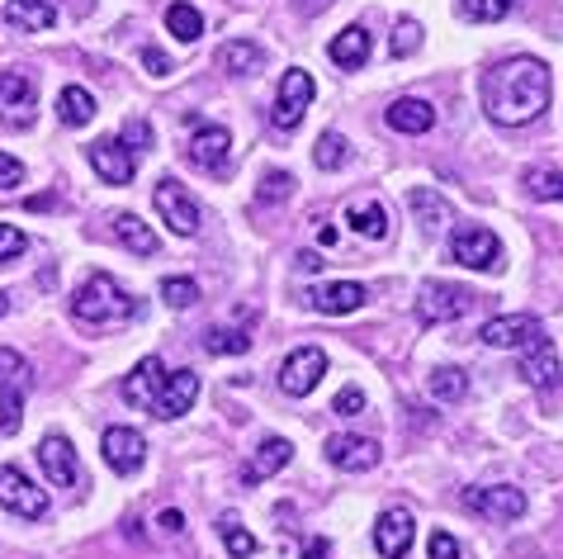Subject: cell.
Masks as SVG:
<instances>
[{
  "instance_id": "obj_1",
  "label": "cell",
  "mask_w": 563,
  "mask_h": 559,
  "mask_svg": "<svg viewBox=\"0 0 563 559\" xmlns=\"http://www.w3.org/2000/svg\"><path fill=\"white\" fill-rule=\"evenodd\" d=\"M550 105V67L540 57H511L483 76V110L493 123L521 129Z\"/></svg>"
},
{
  "instance_id": "obj_2",
  "label": "cell",
  "mask_w": 563,
  "mask_h": 559,
  "mask_svg": "<svg viewBox=\"0 0 563 559\" xmlns=\"http://www.w3.org/2000/svg\"><path fill=\"white\" fill-rule=\"evenodd\" d=\"M71 318L81 322V328L104 332V328H119V322H133V318H137V299H133L129 289H119V280H114V275L96 271L81 289H76Z\"/></svg>"
},
{
  "instance_id": "obj_3",
  "label": "cell",
  "mask_w": 563,
  "mask_h": 559,
  "mask_svg": "<svg viewBox=\"0 0 563 559\" xmlns=\"http://www.w3.org/2000/svg\"><path fill=\"white\" fill-rule=\"evenodd\" d=\"M34 390V370L14 347H0V437H14L24 423V394Z\"/></svg>"
},
{
  "instance_id": "obj_4",
  "label": "cell",
  "mask_w": 563,
  "mask_h": 559,
  "mask_svg": "<svg viewBox=\"0 0 563 559\" xmlns=\"http://www.w3.org/2000/svg\"><path fill=\"white\" fill-rule=\"evenodd\" d=\"M450 261H460L468 271H503V242H497L493 228L460 223L450 232Z\"/></svg>"
},
{
  "instance_id": "obj_5",
  "label": "cell",
  "mask_w": 563,
  "mask_h": 559,
  "mask_svg": "<svg viewBox=\"0 0 563 559\" xmlns=\"http://www.w3.org/2000/svg\"><path fill=\"white\" fill-rule=\"evenodd\" d=\"M152 205H156V213H162V223L176 232V238H195L199 232V205H195V195L185 190V185L176 180V176H162L156 180V190H152Z\"/></svg>"
},
{
  "instance_id": "obj_6",
  "label": "cell",
  "mask_w": 563,
  "mask_h": 559,
  "mask_svg": "<svg viewBox=\"0 0 563 559\" xmlns=\"http://www.w3.org/2000/svg\"><path fill=\"white\" fill-rule=\"evenodd\" d=\"M521 375L526 384H536V390L544 394V403H559L563 398V370H559V351L550 337H530L521 347Z\"/></svg>"
},
{
  "instance_id": "obj_7",
  "label": "cell",
  "mask_w": 563,
  "mask_h": 559,
  "mask_svg": "<svg viewBox=\"0 0 563 559\" xmlns=\"http://www.w3.org/2000/svg\"><path fill=\"white\" fill-rule=\"evenodd\" d=\"M468 308H474V294L464 285H445V280H427L417 294V318L427 322V328H435V322H455L468 314Z\"/></svg>"
},
{
  "instance_id": "obj_8",
  "label": "cell",
  "mask_w": 563,
  "mask_h": 559,
  "mask_svg": "<svg viewBox=\"0 0 563 559\" xmlns=\"http://www.w3.org/2000/svg\"><path fill=\"white\" fill-rule=\"evenodd\" d=\"M0 507L14 512V517H24V522H38V517H48V493H43L24 470L5 464V470H0Z\"/></svg>"
},
{
  "instance_id": "obj_9",
  "label": "cell",
  "mask_w": 563,
  "mask_h": 559,
  "mask_svg": "<svg viewBox=\"0 0 563 559\" xmlns=\"http://www.w3.org/2000/svg\"><path fill=\"white\" fill-rule=\"evenodd\" d=\"M312 96H318V86H312V76L303 67H289L285 76H279V96H275V129H299L303 114H308V105Z\"/></svg>"
},
{
  "instance_id": "obj_10",
  "label": "cell",
  "mask_w": 563,
  "mask_h": 559,
  "mask_svg": "<svg viewBox=\"0 0 563 559\" xmlns=\"http://www.w3.org/2000/svg\"><path fill=\"white\" fill-rule=\"evenodd\" d=\"M228 157H232V133L223 129V123H195L190 147H185V162L209 171V176H223Z\"/></svg>"
},
{
  "instance_id": "obj_11",
  "label": "cell",
  "mask_w": 563,
  "mask_h": 559,
  "mask_svg": "<svg viewBox=\"0 0 563 559\" xmlns=\"http://www.w3.org/2000/svg\"><path fill=\"white\" fill-rule=\"evenodd\" d=\"M38 110V86L29 72H0V119L10 129H29Z\"/></svg>"
},
{
  "instance_id": "obj_12",
  "label": "cell",
  "mask_w": 563,
  "mask_h": 559,
  "mask_svg": "<svg viewBox=\"0 0 563 559\" xmlns=\"http://www.w3.org/2000/svg\"><path fill=\"white\" fill-rule=\"evenodd\" d=\"M322 375H327L322 347H299V351L285 355V365H279V390H285L289 398H308L322 384Z\"/></svg>"
},
{
  "instance_id": "obj_13",
  "label": "cell",
  "mask_w": 563,
  "mask_h": 559,
  "mask_svg": "<svg viewBox=\"0 0 563 559\" xmlns=\"http://www.w3.org/2000/svg\"><path fill=\"white\" fill-rule=\"evenodd\" d=\"M100 450H104V464L114 474H137L147 464V441H143V431L137 427H109L104 431V441H100Z\"/></svg>"
},
{
  "instance_id": "obj_14",
  "label": "cell",
  "mask_w": 563,
  "mask_h": 559,
  "mask_svg": "<svg viewBox=\"0 0 563 559\" xmlns=\"http://www.w3.org/2000/svg\"><path fill=\"white\" fill-rule=\"evenodd\" d=\"M468 512H478V517H488V522H516L526 512V493L521 489H511V484H497V489H464V498H460Z\"/></svg>"
},
{
  "instance_id": "obj_15",
  "label": "cell",
  "mask_w": 563,
  "mask_h": 559,
  "mask_svg": "<svg viewBox=\"0 0 563 559\" xmlns=\"http://www.w3.org/2000/svg\"><path fill=\"white\" fill-rule=\"evenodd\" d=\"M86 157H90V166H96V176L104 185H129L133 171H137V157L119 143V138H96V143L86 147Z\"/></svg>"
},
{
  "instance_id": "obj_16",
  "label": "cell",
  "mask_w": 563,
  "mask_h": 559,
  "mask_svg": "<svg viewBox=\"0 0 563 559\" xmlns=\"http://www.w3.org/2000/svg\"><path fill=\"white\" fill-rule=\"evenodd\" d=\"M162 384H166V365H162V355H147V361H137L129 375H123V403L129 408H143V413H152V403H156V394H162Z\"/></svg>"
},
{
  "instance_id": "obj_17",
  "label": "cell",
  "mask_w": 563,
  "mask_h": 559,
  "mask_svg": "<svg viewBox=\"0 0 563 559\" xmlns=\"http://www.w3.org/2000/svg\"><path fill=\"white\" fill-rule=\"evenodd\" d=\"M195 398H199V375H195V370H170L166 384H162V394H156V403H152V417L176 423V417H185L195 408Z\"/></svg>"
},
{
  "instance_id": "obj_18",
  "label": "cell",
  "mask_w": 563,
  "mask_h": 559,
  "mask_svg": "<svg viewBox=\"0 0 563 559\" xmlns=\"http://www.w3.org/2000/svg\"><path fill=\"white\" fill-rule=\"evenodd\" d=\"M369 289L355 285V280H336V285H312L308 289V308H318V314L327 318H346L355 314V308H365Z\"/></svg>"
},
{
  "instance_id": "obj_19",
  "label": "cell",
  "mask_w": 563,
  "mask_h": 559,
  "mask_svg": "<svg viewBox=\"0 0 563 559\" xmlns=\"http://www.w3.org/2000/svg\"><path fill=\"white\" fill-rule=\"evenodd\" d=\"M412 536H417V522L408 507H388L379 526H374V550H379L384 559H402L412 550Z\"/></svg>"
},
{
  "instance_id": "obj_20",
  "label": "cell",
  "mask_w": 563,
  "mask_h": 559,
  "mask_svg": "<svg viewBox=\"0 0 563 559\" xmlns=\"http://www.w3.org/2000/svg\"><path fill=\"white\" fill-rule=\"evenodd\" d=\"M34 456H38L43 479H48L53 489H71V484H76V474H81V470H76V450H71V441L62 437V431H53V437H43Z\"/></svg>"
},
{
  "instance_id": "obj_21",
  "label": "cell",
  "mask_w": 563,
  "mask_h": 559,
  "mask_svg": "<svg viewBox=\"0 0 563 559\" xmlns=\"http://www.w3.org/2000/svg\"><path fill=\"white\" fill-rule=\"evenodd\" d=\"M544 332V322L540 318H530V314H507V318H493V322H483V341L488 347H497V351H507V347H516L521 351L530 337H540Z\"/></svg>"
},
{
  "instance_id": "obj_22",
  "label": "cell",
  "mask_w": 563,
  "mask_h": 559,
  "mask_svg": "<svg viewBox=\"0 0 563 559\" xmlns=\"http://www.w3.org/2000/svg\"><path fill=\"white\" fill-rule=\"evenodd\" d=\"M327 460L346 474H365L379 464V446L369 437H327Z\"/></svg>"
},
{
  "instance_id": "obj_23",
  "label": "cell",
  "mask_w": 563,
  "mask_h": 559,
  "mask_svg": "<svg viewBox=\"0 0 563 559\" xmlns=\"http://www.w3.org/2000/svg\"><path fill=\"white\" fill-rule=\"evenodd\" d=\"M5 24L20 34H43L57 24V0H5Z\"/></svg>"
},
{
  "instance_id": "obj_24",
  "label": "cell",
  "mask_w": 563,
  "mask_h": 559,
  "mask_svg": "<svg viewBox=\"0 0 563 559\" xmlns=\"http://www.w3.org/2000/svg\"><path fill=\"white\" fill-rule=\"evenodd\" d=\"M289 460H294V446H289L285 437H265V441L256 446L252 464H246V470H242V484H265V479L279 474Z\"/></svg>"
},
{
  "instance_id": "obj_25",
  "label": "cell",
  "mask_w": 563,
  "mask_h": 559,
  "mask_svg": "<svg viewBox=\"0 0 563 559\" xmlns=\"http://www.w3.org/2000/svg\"><path fill=\"white\" fill-rule=\"evenodd\" d=\"M388 129H398V133H431L435 129V110L427 100H417V96H402V100H394L388 105Z\"/></svg>"
},
{
  "instance_id": "obj_26",
  "label": "cell",
  "mask_w": 563,
  "mask_h": 559,
  "mask_svg": "<svg viewBox=\"0 0 563 559\" xmlns=\"http://www.w3.org/2000/svg\"><path fill=\"white\" fill-rule=\"evenodd\" d=\"M327 57L336 62L341 72H360L369 62V34L360 24H351V29H341V34L327 43Z\"/></svg>"
},
{
  "instance_id": "obj_27",
  "label": "cell",
  "mask_w": 563,
  "mask_h": 559,
  "mask_svg": "<svg viewBox=\"0 0 563 559\" xmlns=\"http://www.w3.org/2000/svg\"><path fill=\"white\" fill-rule=\"evenodd\" d=\"M218 67L228 76H256L265 67V48L252 39H228L223 48H218Z\"/></svg>"
},
{
  "instance_id": "obj_28",
  "label": "cell",
  "mask_w": 563,
  "mask_h": 559,
  "mask_svg": "<svg viewBox=\"0 0 563 559\" xmlns=\"http://www.w3.org/2000/svg\"><path fill=\"white\" fill-rule=\"evenodd\" d=\"M346 223L360 232V238H369V242L388 238V209L379 205V199H355V205L346 209Z\"/></svg>"
},
{
  "instance_id": "obj_29",
  "label": "cell",
  "mask_w": 563,
  "mask_h": 559,
  "mask_svg": "<svg viewBox=\"0 0 563 559\" xmlns=\"http://www.w3.org/2000/svg\"><path fill=\"white\" fill-rule=\"evenodd\" d=\"M57 119L67 123V129H86V123L96 119V96H90L86 86H62V96H57Z\"/></svg>"
},
{
  "instance_id": "obj_30",
  "label": "cell",
  "mask_w": 563,
  "mask_h": 559,
  "mask_svg": "<svg viewBox=\"0 0 563 559\" xmlns=\"http://www.w3.org/2000/svg\"><path fill=\"white\" fill-rule=\"evenodd\" d=\"M166 34L180 43H195L205 34V14H199L190 0H176V6H166Z\"/></svg>"
},
{
  "instance_id": "obj_31",
  "label": "cell",
  "mask_w": 563,
  "mask_h": 559,
  "mask_svg": "<svg viewBox=\"0 0 563 559\" xmlns=\"http://www.w3.org/2000/svg\"><path fill=\"white\" fill-rule=\"evenodd\" d=\"M114 232H119V242L129 246L133 256H152V252H156V232H152L143 219H137V213H119Z\"/></svg>"
},
{
  "instance_id": "obj_32",
  "label": "cell",
  "mask_w": 563,
  "mask_h": 559,
  "mask_svg": "<svg viewBox=\"0 0 563 559\" xmlns=\"http://www.w3.org/2000/svg\"><path fill=\"white\" fill-rule=\"evenodd\" d=\"M408 205H412V213L421 219V228H445L450 223V209H445V199L435 195V190H427V185H417V190H408Z\"/></svg>"
},
{
  "instance_id": "obj_33",
  "label": "cell",
  "mask_w": 563,
  "mask_h": 559,
  "mask_svg": "<svg viewBox=\"0 0 563 559\" xmlns=\"http://www.w3.org/2000/svg\"><path fill=\"white\" fill-rule=\"evenodd\" d=\"M431 398H441V403H460L468 394V375L455 365H441V370H431Z\"/></svg>"
},
{
  "instance_id": "obj_34",
  "label": "cell",
  "mask_w": 563,
  "mask_h": 559,
  "mask_svg": "<svg viewBox=\"0 0 563 559\" xmlns=\"http://www.w3.org/2000/svg\"><path fill=\"white\" fill-rule=\"evenodd\" d=\"M218 536H223V546H228L232 559H252L256 555V536L246 531L238 517H218Z\"/></svg>"
},
{
  "instance_id": "obj_35",
  "label": "cell",
  "mask_w": 563,
  "mask_h": 559,
  "mask_svg": "<svg viewBox=\"0 0 563 559\" xmlns=\"http://www.w3.org/2000/svg\"><path fill=\"white\" fill-rule=\"evenodd\" d=\"M205 351L209 355H246V351H252V337H246L242 328H209L205 332Z\"/></svg>"
},
{
  "instance_id": "obj_36",
  "label": "cell",
  "mask_w": 563,
  "mask_h": 559,
  "mask_svg": "<svg viewBox=\"0 0 563 559\" xmlns=\"http://www.w3.org/2000/svg\"><path fill=\"white\" fill-rule=\"evenodd\" d=\"M526 190H530V199H563V171L530 166L526 171Z\"/></svg>"
},
{
  "instance_id": "obj_37",
  "label": "cell",
  "mask_w": 563,
  "mask_h": 559,
  "mask_svg": "<svg viewBox=\"0 0 563 559\" xmlns=\"http://www.w3.org/2000/svg\"><path fill=\"white\" fill-rule=\"evenodd\" d=\"M346 157H351V147H346V138H341V133H322L318 138L312 162H318L322 171H341V166H346Z\"/></svg>"
},
{
  "instance_id": "obj_38",
  "label": "cell",
  "mask_w": 563,
  "mask_h": 559,
  "mask_svg": "<svg viewBox=\"0 0 563 559\" xmlns=\"http://www.w3.org/2000/svg\"><path fill=\"white\" fill-rule=\"evenodd\" d=\"M511 6H516V0H460L464 20H478V24L503 20V14H511Z\"/></svg>"
},
{
  "instance_id": "obj_39",
  "label": "cell",
  "mask_w": 563,
  "mask_h": 559,
  "mask_svg": "<svg viewBox=\"0 0 563 559\" xmlns=\"http://www.w3.org/2000/svg\"><path fill=\"white\" fill-rule=\"evenodd\" d=\"M289 195H294V176H289V171H265L261 190H256L261 205H279V199H289Z\"/></svg>"
},
{
  "instance_id": "obj_40",
  "label": "cell",
  "mask_w": 563,
  "mask_h": 559,
  "mask_svg": "<svg viewBox=\"0 0 563 559\" xmlns=\"http://www.w3.org/2000/svg\"><path fill=\"white\" fill-rule=\"evenodd\" d=\"M162 299L170 308H190L199 299V285H195L190 275H170V280H162Z\"/></svg>"
},
{
  "instance_id": "obj_41",
  "label": "cell",
  "mask_w": 563,
  "mask_h": 559,
  "mask_svg": "<svg viewBox=\"0 0 563 559\" xmlns=\"http://www.w3.org/2000/svg\"><path fill=\"white\" fill-rule=\"evenodd\" d=\"M417 48H421V24H417V20H398L394 43H388V53H394V57H412Z\"/></svg>"
},
{
  "instance_id": "obj_42",
  "label": "cell",
  "mask_w": 563,
  "mask_h": 559,
  "mask_svg": "<svg viewBox=\"0 0 563 559\" xmlns=\"http://www.w3.org/2000/svg\"><path fill=\"white\" fill-rule=\"evenodd\" d=\"M24 246H29V238L14 223H0V266L5 261H14V256H24Z\"/></svg>"
},
{
  "instance_id": "obj_43",
  "label": "cell",
  "mask_w": 563,
  "mask_h": 559,
  "mask_svg": "<svg viewBox=\"0 0 563 559\" xmlns=\"http://www.w3.org/2000/svg\"><path fill=\"white\" fill-rule=\"evenodd\" d=\"M119 143H123V147H129V152H133V157H137V152H147V147H152V129H147V123H143V119H133V123H123Z\"/></svg>"
},
{
  "instance_id": "obj_44",
  "label": "cell",
  "mask_w": 563,
  "mask_h": 559,
  "mask_svg": "<svg viewBox=\"0 0 563 559\" xmlns=\"http://www.w3.org/2000/svg\"><path fill=\"white\" fill-rule=\"evenodd\" d=\"M332 413H336V417H360V413H365V394H360V390H355V384H346V390H341V394H336V403H332Z\"/></svg>"
},
{
  "instance_id": "obj_45",
  "label": "cell",
  "mask_w": 563,
  "mask_h": 559,
  "mask_svg": "<svg viewBox=\"0 0 563 559\" xmlns=\"http://www.w3.org/2000/svg\"><path fill=\"white\" fill-rule=\"evenodd\" d=\"M427 559H460V540L450 531H431L427 540Z\"/></svg>"
},
{
  "instance_id": "obj_46",
  "label": "cell",
  "mask_w": 563,
  "mask_h": 559,
  "mask_svg": "<svg viewBox=\"0 0 563 559\" xmlns=\"http://www.w3.org/2000/svg\"><path fill=\"white\" fill-rule=\"evenodd\" d=\"M14 185H24V162L0 152V190H14Z\"/></svg>"
},
{
  "instance_id": "obj_47",
  "label": "cell",
  "mask_w": 563,
  "mask_h": 559,
  "mask_svg": "<svg viewBox=\"0 0 563 559\" xmlns=\"http://www.w3.org/2000/svg\"><path fill=\"white\" fill-rule=\"evenodd\" d=\"M143 67H147L152 76H170V57L156 53V48H143Z\"/></svg>"
},
{
  "instance_id": "obj_48",
  "label": "cell",
  "mask_w": 563,
  "mask_h": 559,
  "mask_svg": "<svg viewBox=\"0 0 563 559\" xmlns=\"http://www.w3.org/2000/svg\"><path fill=\"white\" fill-rule=\"evenodd\" d=\"M327 555H332V546H327L322 536H312L308 546H303V559H327Z\"/></svg>"
},
{
  "instance_id": "obj_49",
  "label": "cell",
  "mask_w": 563,
  "mask_h": 559,
  "mask_svg": "<svg viewBox=\"0 0 563 559\" xmlns=\"http://www.w3.org/2000/svg\"><path fill=\"white\" fill-rule=\"evenodd\" d=\"M162 531H170V536H176V531H185V517H180L176 507H170V512H162Z\"/></svg>"
},
{
  "instance_id": "obj_50",
  "label": "cell",
  "mask_w": 563,
  "mask_h": 559,
  "mask_svg": "<svg viewBox=\"0 0 563 559\" xmlns=\"http://www.w3.org/2000/svg\"><path fill=\"white\" fill-rule=\"evenodd\" d=\"M332 0H299V10H308V14H318V10H327Z\"/></svg>"
},
{
  "instance_id": "obj_51",
  "label": "cell",
  "mask_w": 563,
  "mask_h": 559,
  "mask_svg": "<svg viewBox=\"0 0 563 559\" xmlns=\"http://www.w3.org/2000/svg\"><path fill=\"white\" fill-rule=\"evenodd\" d=\"M5 308H10V294H5V289H0V318H5Z\"/></svg>"
}]
</instances>
